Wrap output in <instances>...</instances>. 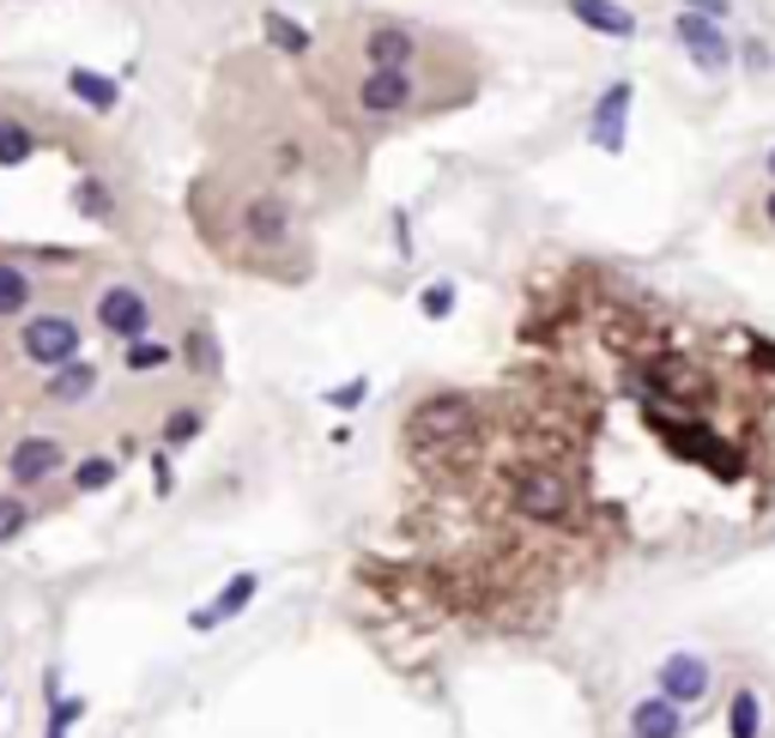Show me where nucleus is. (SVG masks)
<instances>
[{"label": "nucleus", "mask_w": 775, "mask_h": 738, "mask_svg": "<svg viewBox=\"0 0 775 738\" xmlns=\"http://www.w3.org/2000/svg\"><path fill=\"white\" fill-rule=\"evenodd\" d=\"M473 443H479V406H473L467 394H431L412 406L406 418V448L418 466H455L473 455Z\"/></svg>", "instance_id": "1"}, {"label": "nucleus", "mask_w": 775, "mask_h": 738, "mask_svg": "<svg viewBox=\"0 0 775 738\" xmlns=\"http://www.w3.org/2000/svg\"><path fill=\"white\" fill-rule=\"evenodd\" d=\"M509 502H515V514H527V521H539V527H558L564 514H570L576 490H570V478H564L551 460H534V466H521V472H515V490H509Z\"/></svg>", "instance_id": "2"}, {"label": "nucleus", "mask_w": 775, "mask_h": 738, "mask_svg": "<svg viewBox=\"0 0 775 738\" xmlns=\"http://www.w3.org/2000/svg\"><path fill=\"white\" fill-rule=\"evenodd\" d=\"M0 472H7L12 490H37L49 485V478L68 472V443L49 430H31V436H12L7 455H0Z\"/></svg>", "instance_id": "3"}, {"label": "nucleus", "mask_w": 775, "mask_h": 738, "mask_svg": "<svg viewBox=\"0 0 775 738\" xmlns=\"http://www.w3.org/2000/svg\"><path fill=\"white\" fill-rule=\"evenodd\" d=\"M80 345H85L80 321L61 315V309H49V315H31V321L19 328V357H24V364H37V370L73 364V357H80Z\"/></svg>", "instance_id": "4"}, {"label": "nucleus", "mask_w": 775, "mask_h": 738, "mask_svg": "<svg viewBox=\"0 0 775 738\" xmlns=\"http://www.w3.org/2000/svg\"><path fill=\"white\" fill-rule=\"evenodd\" d=\"M97 328L110 333V340H146L152 333L146 291H134V284H110V291H97Z\"/></svg>", "instance_id": "5"}, {"label": "nucleus", "mask_w": 775, "mask_h": 738, "mask_svg": "<svg viewBox=\"0 0 775 738\" xmlns=\"http://www.w3.org/2000/svg\"><path fill=\"white\" fill-rule=\"evenodd\" d=\"M242 242H255V249L291 242V200H279V194H249V200H242Z\"/></svg>", "instance_id": "6"}, {"label": "nucleus", "mask_w": 775, "mask_h": 738, "mask_svg": "<svg viewBox=\"0 0 775 738\" xmlns=\"http://www.w3.org/2000/svg\"><path fill=\"white\" fill-rule=\"evenodd\" d=\"M673 31H679V43L691 49V61H696V67H703V73H721V67H727V61H733L727 37H721V24L709 19V12H691V7H684Z\"/></svg>", "instance_id": "7"}, {"label": "nucleus", "mask_w": 775, "mask_h": 738, "mask_svg": "<svg viewBox=\"0 0 775 738\" xmlns=\"http://www.w3.org/2000/svg\"><path fill=\"white\" fill-rule=\"evenodd\" d=\"M412 103V73L406 67H370L358 85V110L364 115H400Z\"/></svg>", "instance_id": "8"}, {"label": "nucleus", "mask_w": 775, "mask_h": 738, "mask_svg": "<svg viewBox=\"0 0 775 738\" xmlns=\"http://www.w3.org/2000/svg\"><path fill=\"white\" fill-rule=\"evenodd\" d=\"M709 684H715V672H709L703 654H666L661 659V696H673V703H703Z\"/></svg>", "instance_id": "9"}, {"label": "nucleus", "mask_w": 775, "mask_h": 738, "mask_svg": "<svg viewBox=\"0 0 775 738\" xmlns=\"http://www.w3.org/2000/svg\"><path fill=\"white\" fill-rule=\"evenodd\" d=\"M624 115H630V85L618 80V85H606V97H600V103H593V122H588L593 146L624 152Z\"/></svg>", "instance_id": "10"}, {"label": "nucleus", "mask_w": 775, "mask_h": 738, "mask_svg": "<svg viewBox=\"0 0 775 738\" xmlns=\"http://www.w3.org/2000/svg\"><path fill=\"white\" fill-rule=\"evenodd\" d=\"M412 55H418V43H412L406 24H370L364 31V61L370 67H412Z\"/></svg>", "instance_id": "11"}, {"label": "nucleus", "mask_w": 775, "mask_h": 738, "mask_svg": "<svg viewBox=\"0 0 775 738\" xmlns=\"http://www.w3.org/2000/svg\"><path fill=\"white\" fill-rule=\"evenodd\" d=\"M564 7H570V19H581L600 37H637V12L618 7V0H564Z\"/></svg>", "instance_id": "12"}, {"label": "nucleus", "mask_w": 775, "mask_h": 738, "mask_svg": "<svg viewBox=\"0 0 775 738\" xmlns=\"http://www.w3.org/2000/svg\"><path fill=\"white\" fill-rule=\"evenodd\" d=\"M684 732V715L673 696H649V703L630 708V738H679Z\"/></svg>", "instance_id": "13"}, {"label": "nucleus", "mask_w": 775, "mask_h": 738, "mask_svg": "<svg viewBox=\"0 0 775 738\" xmlns=\"http://www.w3.org/2000/svg\"><path fill=\"white\" fill-rule=\"evenodd\" d=\"M97 364H80V357H73V364H61V370H49V382H43V394L55 399V406H80V399H92L97 394Z\"/></svg>", "instance_id": "14"}, {"label": "nucleus", "mask_w": 775, "mask_h": 738, "mask_svg": "<svg viewBox=\"0 0 775 738\" xmlns=\"http://www.w3.org/2000/svg\"><path fill=\"white\" fill-rule=\"evenodd\" d=\"M68 92L85 103V110H97V115H110L115 103H122V85L110 80V73H92V67H73L68 73Z\"/></svg>", "instance_id": "15"}, {"label": "nucleus", "mask_w": 775, "mask_h": 738, "mask_svg": "<svg viewBox=\"0 0 775 738\" xmlns=\"http://www.w3.org/2000/svg\"><path fill=\"white\" fill-rule=\"evenodd\" d=\"M255 588H261V581H255V575H237V581H230V588H225V593H218V600H213V605H206V612H194V617H188V624H194V630H218V624H225V617H230V612H242V605H249V600H255Z\"/></svg>", "instance_id": "16"}, {"label": "nucleus", "mask_w": 775, "mask_h": 738, "mask_svg": "<svg viewBox=\"0 0 775 738\" xmlns=\"http://www.w3.org/2000/svg\"><path fill=\"white\" fill-rule=\"evenodd\" d=\"M261 31H267V43H273L279 55H309V31H303L297 19H286L279 7L261 12Z\"/></svg>", "instance_id": "17"}, {"label": "nucleus", "mask_w": 775, "mask_h": 738, "mask_svg": "<svg viewBox=\"0 0 775 738\" xmlns=\"http://www.w3.org/2000/svg\"><path fill=\"white\" fill-rule=\"evenodd\" d=\"M31 297H37L31 273H19L12 261H0V321H7V315H24V309H31Z\"/></svg>", "instance_id": "18"}, {"label": "nucleus", "mask_w": 775, "mask_h": 738, "mask_svg": "<svg viewBox=\"0 0 775 738\" xmlns=\"http://www.w3.org/2000/svg\"><path fill=\"white\" fill-rule=\"evenodd\" d=\"M37 152V134L24 122H0V170H19V164H31Z\"/></svg>", "instance_id": "19"}, {"label": "nucleus", "mask_w": 775, "mask_h": 738, "mask_svg": "<svg viewBox=\"0 0 775 738\" xmlns=\"http://www.w3.org/2000/svg\"><path fill=\"white\" fill-rule=\"evenodd\" d=\"M727 732L733 738H757L764 732V703L752 690H733V708H727Z\"/></svg>", "instance_id": "20"}, {"label": "nucleus", "mask_w": 775, "mask_h": 738, "mask_svg": "<svg viewBox=\"0 0 775 738\" xmlns=\"http://www.w3.org/2000/svg\"><path fill=\"white\" fill-rule=\"evenodd\" d=\"M110 485H115V460H110V455H92V460L73 466V490H80V497H92V490H110Z\"/></svg>", "instance_id": "21"}, {"label": "nucleus", "mask_w": 775, "mask_h": 738, "mask_svg": "<svg viewBox=\"0 0 775 738\" xmlns=\"http://www.w3.org/2000/svg\"><path fill=\"white\" fill-rule=\"evenodd\" d=\"M183 357H188V370L218 375V345H213V333H206V328H194L188 340H183Z\"/></svg>", "instance_id": "22"}, {"label": "nucleus", "mask_w": 775, "mask_h": 738, "mask_svg": "<svg viewBox=\"0 0 775 738\" xmlns=\"http://www.w3.org/2000/svg\"><path fill=\"white\" fill-rule=\"evenodd\" d=\"M73 206H80V212H85V218H110V212H115V200H110V188H103V183H97V176H85V183H80V188H73Z\"/></svg>", "instance_id": "23"}, {"label": "nucleus", "mask_w": 775, "mask_h": 738, "mask_svg": "<svg viewBox=\"0 0 775 738\" xmlns=\"http://www.w3.org/2000/svg\"><path fill=\"white\" fill-rule=\"evenodd\" d=\"M176 357V345H158V340H127V370H164Z\"/></svg>", "instance_id": "24"}, {"label": "nucleus", "mask_w": 775, "mask_h": 738, "mask_svg": "<svg viewBox=\"0 0 775 738\" xmlns=\"http://www.w3.org/2000/svg\"><path fill=\"white\" fill-rule=\"evenodd\" d=\"M200 412H170V418H164V448H188L194 436H200Z\"/></svg>", "instance_id": "25"}, {"label": "nucleus", "mask_w": 775, "mask_h": 738, "mask_svg": "<svg viewBox=\"0 0 775 738\" xmlns=\"http://www.w3.org/2000/svg\"><path fill=\"white\" fill-rule=\"evenodd\" d=\"M24 527H31V502H19V497H0V545H7V539H19Z\"/></svg>", "instance_id": "26"}, {"label": "nucleus", "mask_w": 775, "mask_h": 738, "mask_svg": "<svg viewBox=\"0 0 775 738\" xmlns=\"http://www.w3.org/2000/svg\"><path fill=\"white\" fill-rule=\"evenodd\" d=\"M418 309H424V315H431V321H443L448 309H455V284H431V291L418 297Z\"/></svg>", "instance_id": "27"}, {"label": "nucleus", "mask_w": 775, "mask_h": 738, "mask_svg": "<svg viewBox=\"0 0 775 738\" xmlns=\"http://www.w3.org/2000/svg\"><path fill=\"white\" fill-rule=\"evenodd\" d=\"M364 394H370V387H364V382H345V387H333V394H328V399H333V406H358V399H364Z\"/></svg>", "instance_id": "28"}, {"label": "nucleus", "mask_w": 775, "mask_h": 738, "mask_svg": "<svg viewBox=\"0 0 775 738\" xmlns=\"http://www.w3.org/2000/svg\"><path fill=\"white\" fill-rule=\"evenodd\" d=\"M152 472H158V497H170V490H176V472H170V455H158V460H152Z\"/></svg>", "instance_id": "29"}, {"label": "nucleus", "mask_w": 775, "mask_h": 738, "mask_svg": "<svg viewBox=\"0 0 775 738\" xmlns=\"http://www.w3.org/2000/svg\"><path fill=\"white\" fill-rule=\"evenodd\" d=\"M684 7H691V12H709V19H727V0H684Z\"/></svg>", "instance_id": "30"}, {"label": "nucleus", "mask_w": 775, "mask_h": 738, "mask_svg": "<svg viewBox=\"0 0 775 738\" xmlns=\"http://www.w3.org/2000/svg\"><path fill=\"white\" fill-rule=\"evenodd\" d=\"M745 352H752L764 370H775V345H769V340H745Z\"/></svg>", "instance_id": "31"}, {"label": "nucleus", "mask_w": 775, "mask_h": 738, "mask_svg": "<svg viewBox=\"0 0 775 738\" xmlns=\"http://www.w3.org/2000/svg\"><path fill=\"white\" fill-rule=\"evenodd\" d=\"M745 61H752V67L764 73V67H769V43H745Z\"/></svg>", "instance_id": "32"}, {"label": "nucleus", "mask_w": 775, "mask_h": 738, "mask_svg": "<svg viewBox=\"0 0 775 738\" xmlns=\"http://www.w3.org/2000/svg\"><path fill=\"white\" fill-rule=\"evenodd\" d=\"M764 212H769V225H775V194H769V200H764Z\"/></svg>", "instance_id": "33"}, {"label": "nucleus", "mask_w": 775, "mask_h": 738, "mask_svg": "<svg viewBox=\"0 0 775 738\" xmlns=\"http://www.w3.org/2000/svg\"><path fill=\"white\" fill-rule=\"evenodd\" d=\"M769 170H775V152H769Z\"/></svg>", "instance_id": "34"}]
</instances>
